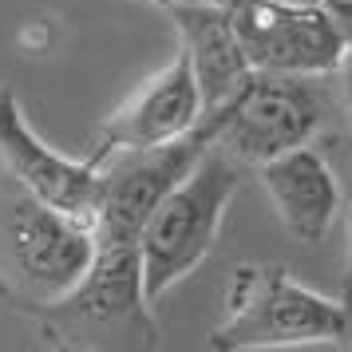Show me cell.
Listing matches in <instances>:
<instances>
[{
    "instance_id": "1",
    "label": "cell",
    "mask_w": 352,
    "mask_h": 352,
    "mask_svg": "<svg viewBox=\"0 0 352 352\" xmlns=\"http://www.w3.org/2000/svg\"><path fill=\"white\" fill-rule=\"evenodd\" d=\"M96 257V226L48 206L0 170V305L40 317Z\"/></svg>"
},
{
    "instance_id": "2",
    "label": "cell",
    "mask_w": 352,
    "mask_h": 352,
    "mask_svg": "<svg viewBox=\"0 0 352 352\" xmlns=\"http://www.w3.org/2000/svg\"><path fill=\"white\" fill-rule=\"evenodd\" d=\"M36 320L48 349L67 352H131L159 344L155 305L143 289L139 245L96 241V257L76 285Z\"/></svg>"
},
{
    "instance_id": "3",
    "label": "cell",
    "mask_w": 352,
    "mask_h": 352,
    "mask_svg": "<svg viewBox=\"0 0 352 352\" xmlns=\"http://www.w3.org/2000/svg\"><path fill=\"white\" fill-rule=\"evenodd\" d=\"M349 309L340 297H324L301 285L277 261H241L226 285L222 320L210 329L214 352L305 349V344H344Z\"/></svg>"
},
{
    "instance_id": "4",
    "label": "cell",
    "mask_w": 352,
    "mask_h": 352,
    "mask_svg": "<svg viewBox=\"0 0 352 352\" xmlns=\"http://www.w3.org/2000/svg\"><path fill=\"white\" fill-rule=\"evenodd\" d=\"M238 166L241 162H234L214 143L190 166V175L151 210V218L139 230V265L151 305H159L214 250L222 218L241 182Z\"/></svg>"
},
{
    "instance_id": "5",
    "label": "cell",
    "mask_w": 352,
    "mask_h": 352,
    "mask_svg": "<svg viewBox=\"0 0 352 352\" xmlns=\"http://www.w3.org/2000/svg\"><path fill=\"white\" fill-rule=\"evenodd\" d=\"M329 103L333 99L317 76L250 72L238 96L218 111V146L241 166H261L293 146L313 143L324 127Z\"/></svg>"
},
{
    "instance_id": "6",
    "label": "cell",
    "mask_w": 352,
    "mask_h": 352,
    "mask_svg": "<svg viewBox=\"0 0 352 352\" xmlns=\"http://www.w3.org/2000/svg\"><path fill=\"white\" fill-rule=\"evenodd\" d=\"M250 72L329 80L344 60L349 32L305 0H222Z\"/></svg>"
},
{
    "instance_id": "7",
    "label": "cell",
    "mask_w": 352,
    "mask_h": 352,
    "mask_svg": "<svg viewBox=\"0 0 352 352\" xmlns=\"http://www.w3.org/2000/svg\"><path fill=\"white\" fill-rule=\"evenodd\" d=\"M218 127H222V115L206 111L202 123L186 131L182 139L139 146V151H115L99 162L103 166V194H99L96 214V241L139 245V230L151 218V210L218 143Z\"/></svg>"
},
{
    "instance_id": "8",
    "label": "cell",
    "mask_w": 352,
    "mask_h": 352,
    "mask_svg": "<svg viewBox=\"0 0 352 352\" xmlns=\"http://www.w3.org/2000/svg\"><path fill=\"white\" fill-rule=\"evenodd\" d=\"M0 170H8L20 186H28L48 206L96 226L103 166L91 159L60 155L48 139H40L20 107L16 91L4 83H0Z\"/></svg>"
},
{
    "instance_id": "9",
    "label": "cell",
    "mask_w": 352,
    "mask_h": 352,
    "mask_svg": "<svg viewBox=\"0 0 352 352\" xmlns=\"http://www.w3.org/2000/svg\"><path fill=\"white\" fill-rule=\"evenodd\" d=\"M202 91L194 80V67L186 60V52L178 48L170 64L155 72L143 87H135L119 107H115L91 146V162H103L115 151H139V146H159L170 139H182L186 131L202 123Z\"/></svg>"
},
{
    "instance_id": "10",
    "label": "cell",
    "mask_w": 352,
    "mask_h": 352,
    "mask_svg": "<svg viewBox=\"0 0 352 352\" xmlns=\"http://www.w3.org/2000/svg\"><path fill=\"white\" fill-rule=\"evenodd\" d=\"M257 170H261V186L270 194L281 226L301 245H317L329 234L336 210H340V198H344L320 146H293L285 155L261 162Z\"/></svg>"
},
{
    "instance_id": "11",
    "label": "cell",
    "mask_w": 352,
    "mask_h": 352,
    "mask_svg": "<svg viewBox=\"0 0 352 352\" xmlns=\"http://www.w3.org/2000/svg\"><path fill=\"white\" fill-rule=\"evenodd\" d=\"M162 12L175 20L178 48L186 52V60L194 67L202 107L222 111L226 103L238 96L241 83L250 80V64L241 56L230 12L222 8V0H178Z\"/></svg>"
},
{
    "instance_id": "12",
    "label": "cell",
    "mask_w": 352,
    "mask_h": 352,
    "mask_svg": "<svg viewBox=\"0 0 352 352\" xmlns=\"http://www.w3.org/2000/svg\"><path fill=\"white\" fill-rule=\"evenodd\" d=\"M320 146V155L329 159V166H333L336 182H340V194L344 198H352V135H324V143Z\"/></svg>"
},
{
    "instance_id": "13",
    "label": "cell",
    "mask_w": 352,
    "mask_h": 352,
    "mask_svg": "<svg viewBox=\"0 0 352 352\" xmlns=\"http://www.w3.org/2000/svg\"><path fill=\"white\" fill-rule=\"evenodd\" d=\"M336 87H340V103H344V115L352 123V36H349V48H344V60L336 67Z\"/></svg>"
},
{
    "instance_id": "14",
    "label": "cell",
    "mask_w": 352,
    "mask_h": 352,
    "mask_svg": "<svg viewBox=\"0 0 352 352\" xmlns=\"http://www.w3.org/2000/svg\"><path fill=\"white\" fill-rule=\"evenodd\" d=\"M344 238H349V245H344V281H340V301L349 305L352 301V198H349V226H344Z\"/></svg>"
},
{
    "instance_id": "15",
    "label": "cell",
    "mask_w": 352,
    "mask_h": 352,
    "mask_svg": "<svg viewBox=\"0 0 352 352\" xmlns=\"http://www.w3.org/2000/svg\"><path fill=\"white\" fill-rule=\"evenodd\" d=\"M317 4L336 20V24H340V28H344V32L352 36V0H317Z\"/></svg>"
},
{
    "instance_id": "16",
    "label": "cell",
    "mask_w": 352,
    "mask_h": 352,
    "mask_svg": "<svg viewBox=\"0 0 352 352\" xmlns=\"http://www.w3.org/2000/svg\"><path fill=\"white\" fill-rule=\"evenodd\" d=\"M344 309H349V333H344V344H352V301L344 305Z\"/></svg>"
},
{
    "instance_id": "17",
    "label": "cell",
    "mask_w": 352,
    "mask_h": 352,
    "mask_svg": "<svg viewBox=\"0 0 352 352\" xmlns=\"http://www.w3.org/2000/svg\"><path fill=\"white\" fill-rule=\"evenodd\" d=\"M151 4H159V8H170V4H178V0H151Z\"/></svg>"
}]
</instances>
